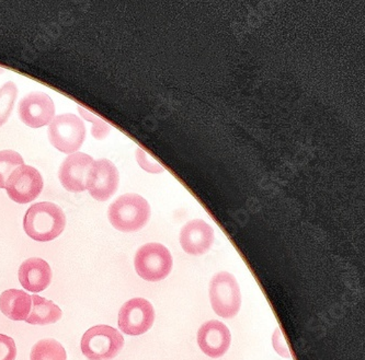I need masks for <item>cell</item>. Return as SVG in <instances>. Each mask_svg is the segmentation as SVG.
<instances>
[{"instance_id":"cell-2","label":"cell","mask_w":365,"mask_h":360,"mask_svg":"<svg viewBox=\"0 0 365 360\" xmlns=\"http://www.w3.org/2000/svg\"><path fill=\"white\" fill-rule=\"evenodd\" d=\"M108 217L116 230L134 233L148 223L150 217V204L140 195H122L110 205Z\"/></svg>"},{"instance_id":"cell-17","label":"cell","mask_w":365,"mask_h":360,"mask_svg":"<svg viewBox=\"0 0 365 360\" xmlns=\"http://www.w3.org/2000/svg\"><path fill=\"white\" fill-rule=\"evenodd\" d=\"M30 360H67L66 351L60 342L41 339L32 347Z\"/></svg>"},{"instance_id":"cell-9","label":"cell","mask_w":365,"mask_h":360,"mask_svg":"<svg viewBox=\"0 0 365 360\" xmlns=\"http://www.w3.org/2000/svg\"><path fill=\"white\" fill-rule=\"evenodd\" d=\"M119 172L110 160H96L86 176V190L99 201H108L119 186Z\"/></svg>"},{"instance_id":"cell-24","label":"cell","mask_w":365,"mask_h":360,"mask_svg":"<svg viewBox=\"0 0 365 360\" xmlns=\"http://www.w3.org/2000/svg\"><path fill=\"white\" fill-rule=\"evenodd\" d=\"M4 73V69L3 68H0V74H3Z\"/></svg>"},{"instance_id":"cell-4","label":"cell","mask_w":365,"mask_h":360,"mask_svg":"<svg viewBox=\"0 0 365 360\" xmlns=\"http://www.w3.org/2000/svg\"><path fill=\"white\" fill-rule=\"evenodd\" d=\"M210 300L218 317L235 318L242 306V294L236 278L227 272H217L210 282Z\"/></svg>"},{"instance_id":"cell-23","label":"cell","mask_w":365,"mask_h":360,"mask_svg":"<svg viewBox=\"0 0 365 360\" xmlns=\"http://www.w3.org/2000/svg\"><path fill=\"white\" fill-rule=\"evenodd\" d=\"M273 347L279 355L284 358H291L289 346H287V341H285L283 333L280 329H275L274 334L272 337Z\"/></svg>"},{"instance_id":"cell-20","label":"cell","mask_w":365,"mask_h":360,"mask_svg":"<svg viewBox=\"0 0 365 360\" xmlns=\"http://www.w3.org/2000/svg\"><path fill=\"white\" fill-rule=\"evenodd\" d=\"M78 111L86 121L91 122L93 124L91 134H93L96 139H103V138L109 135L110 131H111V126L109 124L106 123L103 120L96 117L91 112L87 111L83 107H78Z\"/></svg>"},{"instance_id":"cell-13","label":"cell","mask_w":365,"mask_h":360,"mask_svg":"<svg viewBox=\"0 0 365 360\" xmlns=\"http://www.w3.org/2000/svg\"><path fill=\"white\" fill-rule=\"evenodd\" d=\"M213 228L201 219L189 221L181 230V247L190 255L207 253L213 245Z\"/></svg>"},{"instance_id":"cell-12","label":"cell","mask_w":365,"mask_h":360,"mask_svg":"<svg viewBox=\"0 0 365 360\" xmlns=\"http://www.w3.org/2000/svg\"><path fill=\"white\" fill-rule=\"evenodd\" d=\"M93 162V157L83 152H75L67 157L58 172L63 186L68 192H83L86 190V176Z\"/></svg>"},{"instance_id":"cell-3","label":"cell","mask_w":365,"mask_h":360,"mask_svg":"<svg viewBox=\"0 0 365 360\" xmlns=\"http://www.w3.org/2000/svg\"><path fill=\"white\" fill-rule=\"evenodd\" d=\"M124 339L121 333L109 325L91 327L81 339V349L89 360H111L121 353Z\"/></svg>"},{"instance_id":"cell-7","label":"cell","mask_w":365,"mask_h":360,"mask_svg":"<svg viewBox=\"0 0 365 360\" xmlns=\"http://www.w3.org/2000/svg\"><path fill=\"white\" fill-rule=\"evenodd\" d=\"M154 321V307L146 299H130L120 309L119 327L124 334L130 337L144 334L152 329Z\"/></svg>"},{"instance_id":"cell-5","label":"cell","mask_w":365,"mask_h":360,"mask_svg":"<svg viewBox=\"0 0 365 360\" xmlns=\"http://www.w3.org/2000/svg\"><path fill=\"white\" fill-rule=\"evenodd\" d=\"M134 265L143 280L160 282L168 277L173 270V256L163 244L148 243L136 252Z\"/></svg>"},{"instance_id":"cell-15","label":"cell","mask_w":365,"mask_h":360,"mask_svg":"<svg viewBox=\"0 0 365 360\" xmlns=\"http://www.w3.org/2000/svg\"><path fill=\"white\" fill-rule=\"evenodd\" d=\"M32 308V299L28 292L8 290L0 296V310L12 321H26Z\"/></svg>"},{"instance_id":"cell-22","label":"cell","mask_w":365,"mask_h":360,"mask_svg":"<svg viewBox=\"0 0 365 360\" xmlns=\"http://www.w3.org/2000/svg\"><path fill=\"white\" fill-rule=\"evenodd\" d=\"M17 347L14 339L7 335L0 334V360H16Z\"/></svg>"},{"instance_id":"cell-19","label":"cell","mask_w":365,"mask_h":360,"mask_svg":"<svg viewBox=\"0 0 365 360\" xmlns=\"http://www.w3.org/2000/svg\"><path fill=\"white\" fill-rule=\"evenodd\" d=\"M24 164V159L14 150L0 152V189H5L8 178L16 169Z\"/></svg>"},{"instance_id":"cell-6","label":"cell","mask_w":365,"mask_h":360,"mask_svg":"<svg viewBox=\"0 0 365 360\" xmlns=\"http://www.w3.org/2000/svg\"><path fill=\"white\" fill-rule=\"evenodd\" d=\"M48 138L57 150L75 154L85 142V124L75 114H62L51 122Z\"/></svg>"},{"instance_id":"cell-8","label":"cell","mask_w":365,"mask_h":360,"mask_svg":"<svg viewBox=\"0 0 365 360\" xmlns=\"http://www.w3.org/2000/svg\"><path fill=\"white\" fill-rule=\"evenodd\" d=\"M5 189L10 199L19 204H28L42 192L43 179L36 168L22 164L8 178Z\"/></svg>"},{"instance_id":"cell-16","label":"cell","mask_w":365,"mask_h":360,"mask_svg":"<svg viewBox=\"0 0 365 360\" xmlns=\"http://www.w3.org/2000/svg\"><path fill=\"white\" fill-rule=\"evenodd\" d=\"M32 308L26 322L32 325H48L56 323L62 318L63 312L54 302L32 295Z\"/></svg>"},{"instance_id":"cell-18","label":"cell","mask_w":365,"mask_h":360,"mask_svg":"<svg viewBox=\"0 0 365 360\" xmlns=\"http://www.w3.org/2000/svg\"><path fill=\"white\" fill-rule=\"evenodd\" d=\"M17 95V85L12 81H8L0 88V127L9 120Z\"/></svg>"},{"instance_id":"cell-10","label":"cell","mask_w":365,"mask_h":360,"mask_svg":"<svg viewBox=\"0 0 365 360\" xmlns=\"http://www.w3.org/2000/svg\"><path fill=\"white\" fill-rule=\"evenodd\" d=\"M55 105L44 92L26 95L19 103L20 120L31 128L48 125L54 120Z\"/></svg>"},{"instance_id":"cell-11","label":"cell","mask_w":365,"mask_h":360,"mask_svg":"<svg viewBox=\"0 0 365 360\" xmlns=\"http://www.w3.org/2000/svg\"><path fill=\"white\" fill-rule=\"evenodd\" d=\"M232 342L230 329L217 320L207 321L200 327L197 344L205 355L220 358L227 353Z\"/></svg>"},{"instance_id":"cell-21","label":"cell","mask_w":365,"mask_h":360,"mask_svg":"<svg viewBox=\"0 0 365 360\" xmlns=\"http://www.w3.org/2000/svg\"><path fill=\"white\" fill-rule=\"evenodd\" d=\"M136 159H138L140 168L148 171L150 174H160V172L165 170L162 164L157 162L152 156H150L142 148H138V150H136Z\"/></svg>"},{"instance_id":"cell-14","label":"cell","mask_w":365,"mask_h":360,"mask_svg":"<svg viewBox=\"0 0 365 360\" xmlns=\"http://www.w3.org/2000/svg\"><path fill=\"white\" fill-rule=\"evenodd\" d=\"M20 284L28 292H43L50 286L53 272L48 262L42 258H29L21 264L19 268Z\"/></svg>"},{"instance_id":"cell-1","label":"cell","mask_w":365,"mask_h":360,"mask_svg":"<svg viewBox=\"0 0 365 360\" xmlns=\"http://www.w3.org/2000/svg\"><path fill=\"white\" fill-rule=\"evenodd\" d=\"M66 226V217L60 206L50 201L32 205L26 211L24 228L26 235L38 242H48L60 237Z\"/></svg>"}]
</instances>
